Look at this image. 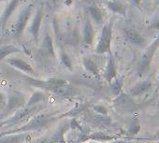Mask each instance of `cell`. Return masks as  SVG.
<instances>
[{"mask_svg": "<svg viewBox=\"0 0 159 143\" xmlns=\"http://www.w3.org/2000/svg\"><path fill=\"white\" fill-rule=\"evenodd\" d=\"M57 112L55 113H40L37 114L34 116L29 122L22 124L19 127H14V128H10V129H5L3 131H0V137L4 136H9V135H16V134H21V133H29L35 130H39L42 128H45L49 126L50 123L52 122H55L56 120L59 119L58 116H56Z\"/></svg>", "mask_w": 159, "mask_h": 143, "instance_id": "cell-1", "label": "cell"}, {"mask_svg": "<svg viewBox=\"0 0 159 143\" xmlns=\"http://www.w3.org/2000/svg\"><path fill=\"white\" fill-rule=\"evenodd\" d=\"M43 107L40 104L36 105V106H32V107L25 106L23 109L14 112V114L11 118L0 122V128H5V127L12 128L13 126L19 125L22 123L24 124V123H25V122L27 120L31 119V117L33 118L34 116L39 114V111Z\"/></svg>", "mask_w": 159, "mask_h": 143, "instance_id": "cell-2", "label": "cell"}, {"mask_svg": "<svg viewBox=\"0 0 159 143\" xmlns=\"http://www.w3.org/2000/svg\"><path fill=\"white\" fill-rule=\"evenodd\" d=\"M28 98L25 94L20 91H11L9 93L7 96V103L5 106L4 112L2 116H8L12 112H16L17 110L25 107Z\"/></svg>", "mask_w": 159, "mask_h": 143, "instance_id": "cell-3", "label": "cell"}, {"mask_svg": "<svg viewBox=\"0 0 159 143\" xmlns=\"http://www.w3.org/2000/svg\"><path fill=\"white\" fill-rule=\"evenodd\" d=\"M25 80L31 86L40 88L42 91H49L52 93H55L59 88L69 83L67 81L64 79H59V78H51V79H48L47 81H41V80H38V79L28 76V77H25Z\"/></svg>", "mask_w": 159, "mask_h": 143, "instance_id": "cell-4", "label": "cell"}, {"mask_svg": "<svg viewBox=\"0 0 159 143\" xmlns=\"http://www.w3.org/2000/svg\"><path fill=\"white\" fill-rule=\"evenodd\" d=\"M111 40H112V22L111 21L103 25L100 38L96 48V52L98 54H104L107 52L111 53Z\"/></svg>", "mask_w": 159, "mask_h": 143, "instance_id": "cell-5", "label": "cell"}, {"mask_svg": "<svg viewBox=\"0 0 159 143\" xmlns=\"http://www.w3.org/2000/svg\"><path fill=\"white\" fill-rule=\"evenodd\" d=\"M113 105L119 111L123 113H132L138 109V106L133 98L124 92L115 96V99L113 100Z\"/></svg>", "mask_w": 159, "mask_h": 143, "instance_id": "cell-6", "label": "cell"}, {"mask_svg": "<svg viewBox=\"0 0 159 143\" xmlns=\"http://www.w3.org/2000/svg\"><path fill=\"white\" fill-rule=\"evenodd\" d=\"M34 5L33 4H29L28 6H26V8L20 13L18 20L16 21V23L13 25L12 28H11V35L13 37H20L22 35V33L24 32L30 17H31V13L33 11Z\"/></svg>", "mask_w": 159, "mask_h": 143, "instance_id": "cell-7", "label": "cell"}, {"mask_svg": "<svg viewBox=\"0 0 159 143\" xmlns=\"http://www.w3.org/2000/svg\"><path fill=\"white\" fill-rule=\"evenodd\" d=\"M120 136L116 135H110L102 131H98L94 133H80L78 136V143H84L87 140H94L95 142H104L117 140Z\"/></svg>", "mask_w": 159, "mask_h": 143, "instance_id": "cell-8", "label": "cell"}, {"mask_svg": "<svg viewBox=\"0 0 159 143\" xmlns=\"http://www.w3.org/2000/svg\"><path fill=\"white\" fill-rule=\"evenodd\" d=\"M159 47V34L156 37L155 40L152 43V45L149 47V49L146 51V52L144 53L142 59L140 60L139 66H138V72L139 76H142L146 71L148 70L149 66H150V63L152 61V55L154 54L155 51L157 50V48Z\"/></svg>", "mask_w": 159, "mask_h": 143, "instance_id": "cell-9", "label": "cell"}, {"mask_svg": "<svg viewBox=\"0 0 159 143\" xmlns=\"http://www.w3.org/2000/svg\"><path fill=\"white\" fill-rule=\"evenodd\" d=\"M6 63L9 64L10 65H11L12 67L23 71V72L29 75L30 77L35 75V70L32 67V65L30 64H28L26 61L23 60V59H20V58H17V57H12V58L7 59Z\"/></svg>", "mask_w": 159, "mask_h": 143, "instance_id": "cell-10", "label": "cell"}, {"mask_svg": "<svg viewBox=\"0 0 159 143\" xmlns=\"http://www.w3.org/2000/svg\"><path fill=\"white\" fill-rule=\"evenodd\" d=\"M31 133H21L16 135H9L0 137V143H25L32 140Z\"/></svg>", "mask_w": 159, "mask_h": 143, "instance_id": "cell-11", "label": "cell"}, {"mask_svg": "<svg viewBox=\"0 0 159 143\" xmlns=\"http://www.w3.org/2000/svg\"><path fill=\"white\" fill-rule=\"evenodd\" d=\"M152 86V83L151 81H142L139 83H137L135 85H133L130 90H129V96L131 97H135V96H140L142 95H144L145 93H147L148 91L151 90Z\"/></svg>", "mask_w": 159, "mask_h": 143, "instance_id": "cell-12", "label": "cell"}, {"mask_svg": "<svg viewBox=\"0 0 159 143\" xmlns=\"http://www.w3.org/2000/svg\"><path fill=\"white\" fill-rule=\"evenodd\" d=\"M42 17H43L42 9L39 8V9H38V11L35 13L34 19L32 21V24H31V26L29 29V31L32 34L33 38L36 42L39 41V30H40V26H41Z\"/></svg>", "mask_w": 159, "mask_h": 143, "instance_id": "cell-13", "label": "cell"}, {"mask_svg": "<svg viewBox=\"0 0 159 143\" xmlns=\"http://www.w3.org/2000/svg\"><path fill=\"white\" fill-rule=\"evenodd\" d=\"M109 54H110V56H109L107 65H106V68L104 71V78L109 83H111L117 77V68H116L115 62H114L111 52Z\"/></svg>", "mask_w": 159, "mask_h": 143, "instance_id": "cell-14", "label": "cell"}, {"mask_svg": "<svg viewBox=\"0 0 159 143\" xmlns=\"http://www.w3.org/2000/svg\"><path fill=\"white\" fill-rule=\"evenodd\" d=\"M125 35L126 39L133 45L138 47H143L145 45V39L135 29L128 28L125 30Z\"/></svg>", "mask_w": 159, "mask_h": 143, "instance_id": "cell-15", "label": "cell"}, {"mask_svg": "<svg viewBox=\"0 0 159 143\" xmlns=\"http://www.w3.org/2000/svg\"><path fill=\"white\" fill-rule=\"evenodd\" d=\"M19 2H20V0H11V2L6 7L4 12H3V14L1 16V19H0V26H1L2 29L5 28V26H6L9 19L11 18V14L17 9V7L19 5Z\"/></svg>", "mask_w": 159, "mask_h": 143, "instance_id": "cell-16", "label": "cell"}, {"mask_svg": "<svg viewBox=\"0 0 159 143\" xmlns=\"http://www.w3.org/2000/svg\"><path fill=\"white\" fill-rule=\"evenodd\" d=\"M94 38H95V31L93 25L89 19L85 21L84 26V44L90 46L94 42Z\"/></svg>", "mask_w": 159, "mask_h": 143, "instance_id": "cell-17", "label": "cell"}, {"mask_svg": "<svg viewBox=\"0 0 159 143\" xmlns=\"http://www.w3.org/2000/svg\"><path fill=\"white\" fill-rule=\"evenodd\" d=\"M83 64H84V68L86 69L87 72H89L90 74H92L94 77L96 78H99L100 74H99V68H98V64L90 57H84L83 59Z\"/></svg>", "mask_w": 159, "mask_h": 143, "instance_id": "cell-18", "label": "cell"}, {"mask_svg": "<svg viewBox=\"0 0 159 143\" xmlns=\"http://www.w3.org/2000/svg\"><path fill=\"white\" fill-rule=\"evenodd\" d=\"M68 129H70L69 122H64L61 125H59V127L57 128L55 133L52 136V138L56 143H66L65 134H66V132L68 131Z\"/></svg>", "mask_w": 159, "mask_h": 143, "instance_id": "cell-19", "label": "cell"}, {"mask_svg": "<svg viewBox=\"0 0 159 143\" xmlns=\"http://www.w3.org/2000/svg\"><path fill=\"white\" fill-rule=\"evenodd\" d=\"M54 94H56L57 96H61V97H65V98H68V97H73L78 94V90L72 86L70 83H67L66 85L59 88Z\"/></svg>", "mask_w": 159, "mask_h": 143, "instance_id": "cell-20", "label": "cell"}, {"mask_svg": "<svg viewBox=\"0 0 159 143\" xmlns=\"http://www.w3.org/2000/svg\"><path fill=\"white\" fill-rule=\"evenodd\" d=\"M42 49L43 51L46 52V54L56 58L55 56V51H54V48H53V41L52 38L51 37V35L49 33H47L43 38V43H42Z\"/></svg>", "mask_w": 159, "mask_h": 143, "instance_id": "cell-21", "label": "cell"}, {"mask_svg": "<svg viewBox=\"0 0 159 143\" xmlns=\"http://www.w3.org/2000/svg\"><path fill=\"white\" fill-rule=\"evenodd\" d=\"M46 99V93L44 91H36L33 93L31 97L28 99L27 103L25 106L27 107H32L36 105L41 104L44 100Z\"/></svg>", "mask_w": 159, "mask_h": 143, "instance_id": "cell-22", "label": "cell"}, {"mask_svg": "<svg viewBox=\"0 0 159 143\" xmlns=\"http://www.w3.org/2000/svg\"><path fill=\"white\" fill-rule=\"evenodd\" d=\"M21 49H19L18 47L14 46V45H4L0 47V62H1L3 59H5L7 56H9L10 54L12 53H17V52H21Z\"/></svg>", "mask_w": 159, "mask_h": 143, "instance_id": "cell-23", "label": "cell"}, {"mask_svg": "<svg viewBox=\"0 0 159 143\" xmlns=\"http://www.w3.org/2000/svg\"><path fill=\"white\" fill-rule=\"evenodd\" d=\"M123 85H124V79L123 77H116L111 83H110V90L111 93L114 96H117L119 94H121L123 91Z\"/></svg>", "mask_w": 159, "mask_h": 143, "instance_id": "cell-24", "label": "cell"}, {"mask_svg": "<svg viewBox=\"0 0 159 143\" xmlns=\"http://www.w3.org/2000/svg\"><path fill=\"white\" fill-rule=\"evenodd\" d=\"M107 7L114 13H118L123 16H125L126 7L123 3H121L119 1H109V2H107Z\"/></svg>", "mask_w": 159, "mask_h": 143, "instance_id": "cell-25", "label": "cell"}, {"mask_svg": "<svg viewBox=\"0 0 159 143\" xmlns=\"http://www.w3.org/2000/svg\"><path fill=\"white\" fill-rule=\"evenodd\" d=\"M88 11H89V14L91 15L92 19L97 24H102L103 23L104 17H103V13L99 8H98L97 6H91L88 8Z\"/></svg>", "mask_w": 159, "mask_h": 143, "instance_id": "cell-26", "label": "cell"}, {"mask_svg": "<svg viewBox=\"0 0 159 143\" xmlns=\"http://www.w3.org/2000/svg\"><path fill=\"white\" fill-rule=\"evenodd\" d=\"M86 104H79V105H77L75 108H73L72 109H70L69 111H67V112H66V113H64V114H62V115H60V116H58L59 117V119H61V118H63V117H71V118H75L77 115H79L81 112H83L85 109H86Z\"/></svg>", "mask_w": 159, "mask_h": 143, "instance_id": "cell-27", "label": "cell"}, {"mask_svg": "<svg viewBox=\"0 0 159 143\" xmlns=\"http://www.w3.org/2000/svg\"><path fill=\"white\" fill-rule=\"evenodd\" d=\"M60 62L63 65H65V67H66L68 70L72 71L73 70V65H72V60L70 58V56L66 52V51L64 49L60 50Z\"/></svg>", "mask_w": 159, "mask_h": 143, "instance_id": "cell-28", "label": "cell"}, {"mask_svg": "<svg viewBox=\"0 0 159 143\" xmlns=\"http://www.w3.org/2000/svg\"><path fill=\"white\" fill-rule=\"evenodd\" d=\"M140 124L138 121L137 118L133 119L132 122L130 123L129 126H128V129H127V133L130 135V136H135L137 135L139 131H140Z\"/></svg>", "mask_w": 159, "mask_h": 143, "instance_id": "cell-29", "label": "cell"}, {"mask_svg": "<svg viewBox=\"0 0 159 143\" xmlns=\"http://www.w3.org/2000/svg\"><path fill=\"white\" fill-rule=\"evenodd\" d=\"M93 110L98 115L106 116L108 114V109L103 105H95V106H93Z\"/></svg>", "mask_w": 159, "mask_h": 143, "instance_id": "cell-30", "label": "cell"}, {"mask_svg": "<svg viewBox=\"0 0 159 143\" xmlns=\"http://www.w3.org/2000/svg\"><path fill=\"white\" fill-rule=\"evenodd\" d=\"M6 103H7V96H5L3 93L0 92V104L6 106Z\"/></svg>", "mask_w": 159, "mask_h": 143, "instance_id": "cell-31", "label": "cell"}, {"mask_svg": "<svg viewBox=\"0 0 159 143\" xmlns=\"http://www.w3.org/2000/svg\"><path fill=\"white\" fill-rule=\"evenodd\" d=\"M92 143H106V142H92ZM107 143H129V142L125 141V140H115V141L107 142Z\"/></svg>", "mask_w": 159, "mask_h": 143, "instance_id": "cell-32", "label": "cell"}, {"mask_svg": "<svg viewBox=\"0 0 159 143\" xmlns=\"http://www.w3.org/2000/svg\"><path fill=\"white\" fill-rule=\"evenodd\" d=\"M133 2H134L136 5H139L140 2H141V0H133Z\"/></svg>", "mask_w": 159, "mask_h": 143, "instance_id": "cell-33", "label": "cell"}, {"mask_svg": "<svg viewBox=\"0 0 159 143\" xmlns=\"http://www.w3.org/2000/svg\"><path fill=\"white\" fill-rule=\"evenodd\" d=\"M159 89V73H158V76H157V88H156V92L158 91Z\"/></svg>", "mask_w": 159, "mask_h": 143, "instance_id": "cell-34", "label": "cell"}, {"mask_svg": "<svg viewBox=\"0 0 159 143\" xmlns=\"http://www.w3.org/2000/svg\"><path fill=\"white\" fill-rule=\"evenodd\" d=\"M155 137L159 138V129H157L156 132H155Z\"/></svg>", "mask_w": 159, "mask_h": 143, "instance_id": "cell-35", "label": "cell"}, {"mask_svg": "<svg viewBox=\"0 0 159 143\" xmlns=\"http://www.w3.org/2000/svg\"><path fill=\"white\" fill-rule=\"evenodd\" d=\"M1 106H2V105H1V104H0V109H1Z\"/></svg>", "mask_w": 159, "mask_h": 143, "instance_id": "cell-36", "label": "cell"}, {"mask_svg": "<svg viewBox=\"0 0 159 143\" xmlns=\"http://www.w3.org/2000/svg\"><path fill=\"white\" fill-rule=\"evenodd\" d=\"M158 109H159V103H158Z\"/></svg>", "mask_w": 159, "mask_h": 143, "instance_id": "cell-37", "label": "cell"}, {"mask_svg": "<svg viewBox=\"0 0 159 143\" xmlns=\"http://www.w3.org/2000/svg\"><path fill=\"white\" fill-rule=\"evenodd\" d=\"M157 143H159V141H158V142H157Z\"/></svg>", "mask_w": 159, "mask_h": 143, "instance_id": "cell-38", "label": "cell"}]
</instances>
